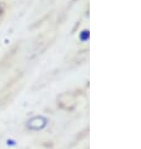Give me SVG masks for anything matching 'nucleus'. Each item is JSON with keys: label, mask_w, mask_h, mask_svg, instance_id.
Returning <instances> with one entry per match:
<instances>
[{"label": "nucleus", "mask_w": 141, "mask_h": 149, "mask_svg": "<svg viewBox=\"0 0 141 149\" xmlns=\"http://www.w3.org/2000/svg\"><path fill=\"white\" fill-rule=\"evenodd\" d=\"M46 124H48L46 118L41 117V115H36V117H32L31 119H29L26 127L31 130H40L46 127Z\"/></svg>", "instance_id": "obj_1"}]
</instances>
